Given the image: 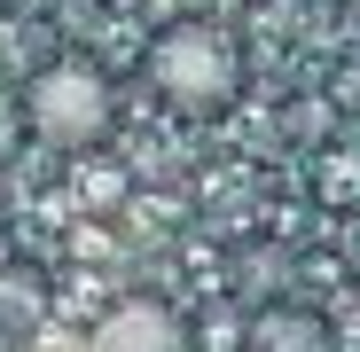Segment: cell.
Returning <instances> with one entry per match:
<instances>
[{"instance_id": "6da1fadb", "label": "cell", "mask_w": 360, "mask_h": 352, "mask_svg": "<svg viewBox=\"0 0 360 352\" xmlns=\"http://www.w3.org/2000/svg\"><path fill=\"white\" fill-rule=\"evenodd\" d=\"M149 86L172 110H227L235 86H243V55L219 24H172L149 47Z\"/></svg>"}, {"instance_id": "7a4b0ae2", "label": "cell", "mask_w": 360, "mask_h": 352, "mask_svg": "<svg viewBox=\"0 0 360 352\" xmlns=\"http://www.w3.org/2000/svg\"><path fill=\"white\" fill-rule=\"evenodd\" d=\"M110 79L94 71V63H47L39 79H32V94H24V126L47 141V149H63V157H79V149H94L102 133H110Z\"/></svg>"}, {"instance_id": "3957f363", "label": "cell", "mask_w": 360, "mask_h": 352, "mask_svg": "<svg viewBox=\"0 0 360 352\" xmlns=\"http://www.w3.org/2000/svg\"><path fill=\"white\" fill-rule=\"evenodd\" d=\"M94 352H196L188 344V321L157 298H126L94 321Z\"/></svg>"}, {"instance_id": "277c9868", "label": "cell", "mask_w": 360, "mask_h": 352, "mask_svg": "<svg viewBox=\"0 0 360 352\" xmlns=\"http://www.w3.org/2000/svg\"><path fill=\"white\" fill-rule=\"evenodd\" d=\"M243 352H329V321L306 306H266L243 337Z\"/></svg>"}, {"instance_id": "5b68a950", "label": "cell", "mask_w": 360, "mask_h": 352, "mask_svg": "<svg viewBox=\"0 0 360 352\" xmlns=\"http://www.w3.org/2000/svg\"><path fill=\"white\" fill-rule=\"evenodd\" d=\"M39 321H47V274L0 266V329H8V337H32Z\"/></svg>"}, {"instance_id": "8992f818", "label": "cell", "mask_w": 360, "mask_h": 352, "mask_svg": "<svg viewBox=\"0 0 360 352\" xmlns=\"http://www.w3.org/2000/svg\"><path fill=\"white\" fill-rule=\"evenodd\" d=\"M321 204H360V157H321Z\"/></svg>"}, {"instance_id": "52a82bcc", "label": "cell", "mask_w": 360, "mask_h": 352, "mask_svg": "<svg viewBox=\"0 0 360 352\" xmlns=\"http://www.w3.org/2000/svg\"><path fill=\"white\" fill-rule=\"evenodd\" d=\"M16 141H24V110H16V102H0V164L16 157Z\"/></svg>"}]
</instances>
